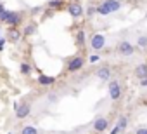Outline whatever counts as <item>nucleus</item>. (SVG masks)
<instances>
[{"label":"nucleus","mask_w":147,"mask_h":134,"mask_svg":"<svg viewBox=\"0 0 147 134\" xmlns=\"http://www.w3.org/2000/svg\"><path fill=\"white\" fill-rule=\"evenodd\" d=\"M119 7H121V2H119V0H104L102 4L97 5V12L102 14V16H106V14L116 12Z\"/></svg>","instance_id":"1"},{"label":"nucleus","mask_w":147,"mask_h":134,"mask_svg":"<svg viewBox=\"0 0 147 134\" xmlns=\"http://www.w3.org/2000/svg\"><path fill=\"white\" fill-rule=\"evenodd\" d=\"M0 21L2 23H7L11 26H16L19 21H21V14L19 12H12V11H4L0 14Z\"/></svg>","instance_id":"2"},{"label":"nucleus","mask_w":147,"mask_h":134,"mask_svg":"<svg viewBox=\"0 0 147 134\" xmlns=\"http://www.w3.org/2000/svg\"><path fill=\"white\" fill-rule=\"evenodd\" d=\"M104 45H106V38H104V35L95 33V35L92 37V40H90V47H92L94 51H100V49H104Z\"/></svg>","instance_id":"3"},{"label":"nucleus","mask_w":147,"mask_h":134,"mask_svg":"<svg viewBox=\"0 0 147 134\" xmlns=\"http://www.w3.org/2000/svg\"><path fill=\"white\" fill-rule=\"evenodd\" d=\"M83 66V57H80V56H76V57H73L71 61H69V64H67V72L69 73H75V72H78L80 68Z\"/></svg>","instance_id":"4"},{"label":"nucleus","mask_w":147,"mask_h":134,"mask_svg":"<svg viewBox=\"0 0 147 134\" xmlns=\"http://www.w3.org/2000/svg\"><path fill=\"white\" fill-rule=\"evenodd\" d=\"M109 96H111V99H114V101L119 99V96H121V85H119L118 82H111V84H109Z\"/></svg>","instance_id":"5"},{"label":"nucleus","mask_w":147,"mask_h":134,"mask_svg":"<svg viewBox=\"0 0 147 134\" xmlns=\"http://www.w3.org/2000/svg\"><path fill=\"white\" fill-rule=\"evenodd\" d=\"M67 11H69V14H71L73 18H80V16L83 14V9H82V5H80L78 2H71V4L67 5Z\"/></svg>","instance_id":"6"},{"label":"nucleus","mask_w":147,"mask_h":134,"mask_svg":"<svg viewBox=\"0 0 147 134\" xmlns=\"http://www.w3.org/2000/svg\"><path fill=\"white\" fill-rule=\"evenodd\" d=\"M118 51H119V54H123V56H131L133 51H135V47H133L130 42H121V44L118 45Z\"/></svg>","instance_id":"7"},{"label":"nucleus","mask_w":147,"mask_h":134,"mask_svg":"<svg viewBox=\"0 0 147 134\" xmlns=\"http://www.w3.org/2000/svg\"><path fill=\"white\" fill-rule=\"evenodd\" d=\"M30 111H31V106H30V103H23V105H18V111H16V117H18V118H24V117H28V115H30Z\"/></svg>","instance_id":"8"},{"label":"nucleus","mask_w":147,"mask_h":134,"mask_svg":"<svg viewBox=\"0 0 147 134\" xmlns=\"http://www.w3.org/2000/svg\"><path fill=\"white\" fill-rule=\"evenodd\" d=\"M107 118H104V117H99L95 122H94V129L97 131V132H104L106 129H107Z\"/></svg>","instance_id":"9"},{"label":"nucleus","mask_w":147,"mask_h":134,"mask_svg":"<svg viewBox=\"0 0 147 134\" xmlns=\"http://www.w3.org/2000/svg\"><path fill=\"white\" fill-rule=\"evenodd\" d=\"M126 124H128V118L123 115V117H119V120H118V124H116V127L111 131V134H118V132H121L125 127H126Z\"/></svg>","instance_id":"10"},{"label":"nucleus","mask_w":147,"mask_h":134,"mask_svg":"<svg viewBox=\"0 0 147 134\" xmlns=\"http://www.w3.org/2000/svg\"><path fill=\"white\" fill-rule=\"evenodd\" d=\"M135 77L137 79H147V64L145 63H142V64H138L137 68H135Z\"/></svg>","instance_id":"11"},{"label":"nucleus","mask_w":147,"mask_h":134,"mask_svg":"<svg viewBox=\"0 0 147 134\" xmlns=\"http://www.w3.org/2000/svg\"><path fill=\"white\" fill-rule=\"evenodd\" d=\"M97 77H99L100 80H109V77H111V70L107 68V66H102V68L97 70Z\"/></svg>","instance_id":"12"},{"label":"nucleus","mask_w":147,"mask_h":134,"mask_svg":"<svg viewBox=\"0 0 147 134\" xmlns=\"http://www.w3.org/2000/svg\"><path fill=\"white\" fill-rule=\"evenodd\" d=\"M7 38H9L11 42H18V40L21 38V31H19L18 28H14V26H12V28L9 30V33H7Z\"/></svg>","instance_id":"13"},{"label":"nucleus","mask_w":147,"mask_h":134,"mask_svg":"<svg viewBox=\"0 0 147 134\" xmlns=\"http://www.w3.org/2000/svg\"><path fill=\"white\" fill-rule=\"evenodd\" d=\"M38 84L40 85H50V84H54V79L52 77H47V75H40L38 77Z\"/></svg>","instance_id":"14"},{"label":"nucleus","mask_w":147,"mask_h":134,"mask_svg":"<svg viewBox=\"0 0 147 134\" xmlns=\"http://www.w3.org/2000/svg\"><path fill=\"white\" fill-rule=\"evenodd\" d=\"M21 134H38V131H36L33 125H26V127H23Z\"/></svg>","instance_id":"15"},{"label":"nucleus","mask_w":147,"mask_h":134,"mask_svg":"<svg viewBox=\"0 0 147 134\" xmlns=\"http://www.w3.org/2000/svg\"><path fill=\"white\" fill-rule=\"evenodd\" d=\"M137 44H138V47H142V49H145V47H147V37H138V40H137Z\"/></svg>","instance_id":"16"},{"label":"nucleus","mask_w":147,"mask_h":134,"mask_svg":"<svg viewBox=\"0 0 147 134\" xmlns=\"http://www.w3.org/2000/svg\"><path fill=\"white\" fill-rule=\"evenodd\" d=\"M83 44H85V35L83 31H78V47H83Z\"/></svg>","instance_id":"17"},{"label":"nucleus","mask_w":147,"mask_h":134,"mask_svg":"<svg viewBox=\"0 0 147 134\" xmlns=\"http://www.w3.org/2000/svg\"><path fill=\"white\" fill-rule=\"evenodd\" d=\"M33 31H35V25H30V26H26V30H24L26 35H31Z\"/></svg>","instance_id":"18"},{"label":"nucleus","mask_w":147,"mask_h":134,"mask_svg":"<svg viewBox=\"0 0 147 134\" xmlns=\"http://www.w3.org/2000/svg\"><path fill=\"white\" fill-rule=\"evenodd\" d=\"M21 72H23V73H24V75H26V73H28V72H30V66H28V64H26V63H23V64H21Z\"/></svg>","instance_id":"19"},{"label":"nucleus","mask_w":147,"mask_h":134,"mask_svg":"<svg viewBox=\"0 0 147 134\" xmlns=\"http://www.w3.org/2000/svg\"><path fill=\"white\" fill-rule=\"evenodd\" d=\"M137 134H147V127H140V129H137Z\"/></svg>","instance_id":"20"},{"label":"nucleus","mask_w":147,"mask_h":134,"mask_svg":"<svg viewBox=\"0 0 147 134\" xmlns=\"http://www.w3.org/2000/svg\"><path fill=\"white\" fill-rule=\"evenodd\" d=\"M59 5H61L59 0H52V2H50V7H59Z\"/></svg>","instance_id":"21"},{"label":"nucleus","mask_w":147,"mask_h":134,"mask_svg":"<svg viewBox=\"0 0 147 134\" xmlns=\"http://www.w3.org/2000/svg\"><path fill=\"white\" fill-rule=\"evenodd\" d=\"M99 59H100L99 56H90V63H97Z\"/></svg>","instance_id":"22"},{"label":"nucleus","mask_w":147,"mask_h":134,"mask_svg":"<svg viewBox=\"0 0 147 134\" xmlns=\"http://www.w3.org/2000/svg\"><path fill=\"white\" fill-rule=\"evenodd\" d=\"M95 11H97V9H94V7H88V11H87V14H88V16H92V14H94Z\"/></svg>","instance_id":"23"},{"label":"nucleus","mask_w":147,"mask_h":134,"mask_svg":"<svg viewBox=\"0 0 147 134\" xmlns=\"http://www.w3.org/2000/svg\"><path fill=\"white\" fill-rule=\"evenodd\" d=\"M140 84H142V87H147V79H142Z\"/></svg>","instance_id":"24"},{"label":"nucleus","mask_w":147,"mask_h":134,"mask_svg":"<svg viewBox=\"0 0 147 134\" xmlns=\"http://www.w3.org/2000/svg\"><path fill=\"white\" fill-rule=\"evenodd\" d=\"M4 44H5V40H2V38H0V51L4 49Z\"/></svg>","instance_id":"25"},{"label":"nucleus","mask_w":147,"mask_h":134,"mask_svg":"<svg viewBox=\"0 0 147 134\" xmlns=\"http://www.w3.org/2000/svg\"><path fill=\"white\" fill-rule=\"evenodd\" d=\"M4 11H5V9H4V4H2V2H0V14H2Z\"/></svg>","instance_id":"26"},{"label":"nucleus","mask_w":147,"mask_h":134,"mask_svg":"<svg viewBox=\"0 0 147 134\" xmlns=\"http://www.w3.org/2000/svg\"><path fill=\"white\" fill-rule=\"evenodd\" d=\"M145 18H147V14H145Z\"/></svg>","instance_id":"27"}]
</instances>
